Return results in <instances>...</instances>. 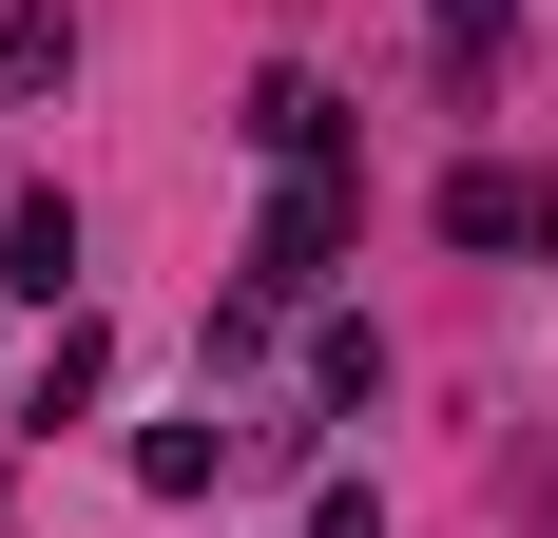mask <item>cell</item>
Instances as JSON below:
<instances>
[{
  "instance_id": "cell-5",
  "label": "cell",
  "mask_w": 558,
  "mask_h": 538,
  "mask_svg": "<svg viewBox=\"0 0 558 538\" xmlns=\"http://www.w3.org/2000/svg\"><path fill=\"white\" fill-rule=\"evenodd\" d=\"M231 481V424L193 404V424H135V500H213Z\"/></svg>"
},
{
  "instance_id": "cell-4",
  "label": "cell",
  "mask_w": 558,
  "mask_h": 538,
  "mask_svg": "<svg viewBox=\"0 0 558 538\" xmlns=\"http://www.w3.org/2000/svg\"><path fill=\"white\" fill-rule=\"evenodd\" d=\"M444 231H462V250H539L558 193H520V173H444Z\"/></svg>"
},
{
  "instance_id": "cell-1",
  "label": "cell",
  "mask_w": 558,
  "mask_h": 538,
  "mask_svg": "<svg viewBox=\"0 0 558 538\" xmlns=\"http://www.w3.org/2000/svg\"><path fill=\"white\" fill-rule=\"evenodd\" d=\"M347 231H366V193H347V173H289V193H270V231H251V308L328 289V269H347Z\"/></svg>"
},
{
  "instance_id": "cell-6",
  "label": "cell",
  "mask_w": 558,
  "mask_h": 538,
  "mask_svg": "<svg viewBox=\"0 0 558 538\" xmlns=\"http://www.w3.org/2000/svg\"><path fill=\"white\" fill-rule=\"evenodd\" d=\"M58 77H77V20L58 0H0V97H58Z\"/></svg>"
},
{
  "instance_id": "cell-2",
  "label": "cell",
  "mask_w": 558,
  "mask_h": 538,
  "mask_svg": "<svg viewBox=\"0 0 558 538\" xmlns=\"http://www.w3.org/2000/svg\"><path fill=\"white\" fill-rule=\"evenodd\" d=\"M251 155H289V173H347V97H328V77H251Z\"/></svg>"
},
{
  "instance_id": "cell-7",
  "label": "cell",
  "mask_w": 558,
  "mask_h": 538,
  "mask_svg": "<svg viewBox=\"0 0 558 538\" xmlns=\"http://www.w3.org/2000/svg\"><path fill=\"white\" fill-rule=\"evenodd\" d=\"M77 404H97V327H58V346H39V384H20V424H77Z\"/></svg>"
},
{
  "instance_id": "cell-8",
  "label": "cell",
  "mask_w": 558,
  "mask_h": 538,
  "mask_svg": "<svg viewBox=\"0 0 558 538\" xmlns=\"http://www.w3.org/2000/svg\"><path fill=\"white\" fill-rule=\"evenodd\" d=\"M308 538H386V500H366V481H328V500H308Z\"/></svg>"
},
{
  "instance_id": "cell-3",
  "label": "cell",
  "mask_w": 558,
  "mask_h": 538,
  "mask_svg": "<svg viewBox=\"0 0 558 538\" xmlns=\"http://www.w3.org/2000/svg\"><path fill=\"white\" fill-rule=\"evenodd\" d=\"M0 289H20V308L77 289V193H20V212H0Z\"/></svg>"
}]
</instances>
